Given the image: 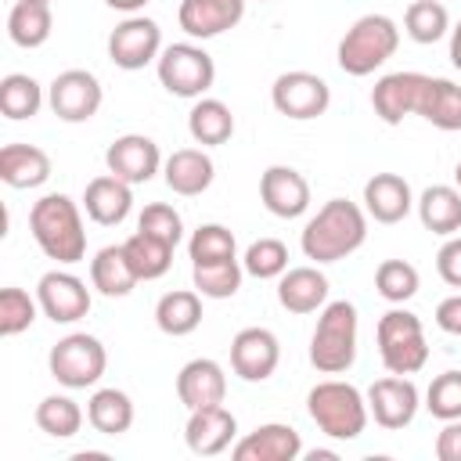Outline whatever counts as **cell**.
I'll use <instances>...</instances> for the list:
<instances>
[{
	"mask_svg": "<svg viewBox=\"0 0 461 461\" xmlns=\"http://www.w3.org/2000/svg\"><path fill=\"white\" fill-rule=\"evenodd\" d=\"M367 241V212L349 198H328L303 227V256L313 263H339Z\"/></svg>",
	"mask_w": 461,
	"mask_h": 461,
	"instance_id": "6da1fadb",
	"label": "cell"
},
{
	"mask_svg": "<svg viewBox=\"0 0 461 461\" xmlns=\"http://www.w3.org/2000/svg\"><path fill=\"white\" fill-rule=\"evenodd\" d=\"M29 230L32 241L40 245V252L61 267H72L86 256V230H83V212L79 205L61 194L50 191L40 202H32L29 209Z\"/></svg>",
	"mask_w": 461,
	"mask_h": 461,
	"instance_id": "7a4b0ae2",
	"label": "cell"
},
{
	"mask_svg": "<svg viewBox=\"0 0 461 461\" xmlns=\"http://www.w3.org/2000/svg\"><path fill=\"white\" fill-rule=\"evenodd\" d=\"M306 411L313 425L331 439H357L367 429V396L339 378H324L306 393Z\"/></svg>",
	"mask_w": 461,
	"mask_h": 461,
	"instance_id": "3957f363",
	"label": "cell"
},
{
	"mask_svg": "<svg viewBox=\"0 0 461 461\" xmlns=\"http://www.w3.org/2000/svg\"><path fill=\"white\" fill-rule=\"evenodd\" d=\"M400 47V29L389 14H360L339 40L335 61L346 76H371Z\"/></svg>",
	"mask_w": 461,
	"mask_h": 461,
	"instance_id": "277c9868",
	"label": "cell"
},
{
	"mask_svg": "<svg viewBox=\"0 0 461 461\" xmlns=\"http://www.w3.org/2000/svg\"><path fill=\"white\" fill-rule=\"evenodd\" d=\"M357 360V306L346 299L324 303L310 335V364L321 375H342Z\"/></svg>",
	"mask_w": 461,
	"mask_h": 461,
	"instance_id": "5b68a950",
	"label": "cell"
},
{
	"mask_svg": "<svg viewBox=\"0 0 461 461\" xmlns=\"http://www.w3.org/2000/svg\"><path fill=\"white\" fill-rule=\"evenodd\" d=\"M375 342H378V357H382L389 375H414L429 360V342H425L421 317L403 310V306H393L378 317Z\"/></svg>",
	"mask_w": 461,
	"mask_h": 461,
	"instance_id": "8992f818",
	"label": "cell"
},
{
	"mask_svg": "<svg viewBox=\"0 0 461 461\" xmlns=\"http://www.w3.org/2000/svg\"><path fill=\"white\" fill-rule=\"evenodd\" d=\"M47 367H50V378L65 389H90L101 382L104 367H108V353H104V342L97 335H86V331H72L65 339H58L50 346V357H47Z\"/></svg>",
	"mask_w": 461,
	"mask_h": 461,
	"instance_id": "52a82bcc",
	"label": "cell"
},
{
	"mask_svg": "<svg viewBox=\"0 0 461 461\" xmlns=\"http://www.w3.org/2000/svg\"><path fill=\"white\" fill-rule=\"evenodd\" d=\"M155 72H158V83L173 97H194L198 101L216 83V61L198 43H169V47H162V54L155 61Z\"/></svg>",
	"mask_w": 461,
	"mask_h": 461,
	"instance_id": "ba28073f",
	"label": "cell"
},
{
	"mask_svg": "<svg viewBox=\"0 0 461 461\" xmlns=\"http://www.w3.org/2000/svg\"><path fill=\"white\" fill-rule=\"evenodd\" d=\"M270 104L277 108V115L285 119H295V122H310L317 115L328 112L331 104V86L306 72V68H292V72H281L270 86Z\"/></svg>",
	"mask_w": 461,
	"mask_h": 461,
	"instance_id": "9c48e42d",
	"label": "cell"
},
{
	"mask_svg": "<svg viewBox=\"0 0 461 461\" xmlns=\"http://www.w3.org/2000/svg\"><path fill=\"white\" fill-rule=\"evenodd\" d=\"M101 79L86 68H65L47 86V104L61 122H90L101 112Z\"/></svg>",
	"mask_w": 461,
	"mask_h": 461,
	"instance_id": "30bf717a",
	"label": "cell"
},
{
	"mask_svg": "<svg viewBox=\"0 0 461 461\" xmlns=\"http://www.w3.org/2000/svg\"><path fill=\"white\" fill-rule=\"evenodd\" d=\"M162 54V29L155 18L144 14H126L112 32H108V58L122 72H137Z\"/></svg>",
	"mask_w": 461,
	"mask_h": 461,
	"instance_id": "8fae6325",
	"label": "cell"
},
{
	"mask_svg": "<svg viewBox=\"0 0 461 461\" xmlns=\"http://www.w3.org/2000/svg\"><path fill=\"white\" fill-rule=\"evenodd\" d=\"M36 299H40L43 317H50L54 324H76V321H83L90 313V303H94L86 281H79L68 270H47L36 281Z\"/></svg>",
	"mask_w": 461,
	"mask_h": 461,
	"instance_id": "7c38bea8",
	"label": "cell"
},
{
	"mask_svg": "<svg viewBox=\"0 0 461 461\" xmlns=\"http://www.w3.org/2000/svg\"><path fill=\"white\" fill-rule=\"evenodd\" d=\"M281 364V342L270 328H241L230 339V371L241 382H267Z\"/></svg>",
	"mask_w": 461,
	"mask_h": 461,
	"instance_id": "4fadbf2b",
	"label": "cell"
},
{
	"mask_svg": "<svg viewBox=\"0 0 461 461\" xmlns=\"http://www.w3.org/2000/svg\"><path fill=\"white\" fill-rule=\"evenodd\" d=\"M162 151H158V144L151 140V137H144V133H122V137H115L112 144H108V151H104V166H108V173L112 176H119V180H126V184H148L158 169H162Z\"/></svg>",
	"mask_w": 461,
	"mask_h": 461,
	"instance_id": "5bb4252c",
	"label": "cell"
},
{
	"mask_svg": "<svg viewBox=\"0 0 461 461\" xmlns=\"http://www.w3.org/2000/svg\"><path fill=\"white\" fill-rule=\"evenodd\" d=\"M421 407L418 385L407 375H389L371 382L367 389V411L382 429H407Z\"/></svg>",
	"mask_w": 461,
	"mask_h": 461,
	"instance_id": "9a60e30c",
	"label": "cell"
},
{
	"mask_svg": "<svg viewBox=\"0 0 461 461\" xmlns=\"http://www.w3.org/2000/svg\"><path fill=\"white\" fill-rule=\"evenodd\" d=\"M425 72H389L375 83L371 90V108L385 126H400L407 115H418L421 90H425Z\"/></svg>",
	"mask_w": 461,
	"mask_h": 461,
	"instance_id": "2e32d148",
	"label": "cell"
},
{
	"mask_svg": "<svg viewBox=\"0 0 461 461\" xmlns=\"http://www.w3.org/2000/svg\"><path fill=\"white\" fill-rule=\"evenodd\" d=\"M184 439H187V450H191V454H198V457H216V454H223V450L234 447V439H238V418H234L223 403L194 407L191 418H187Z\"/></svg>",
	"mask_w": 461,
	"mask_h": 461,
	"instance_id": "e0dca14e",
	"label": "cell"
},
{
	"mask_svg": "<svg viewBox=\"0 0 461 461\" xmlns=\"http://www.w3.org/2000/svg\"><path fill=\"white\" fill-rule=\"evenodd\" d=\"M303 454V436L285 421H267L234 439V461H295Z\"/></svg>",
	"mask_w": 461,
	"mask_h": 461,
	"instance_id": "ac0fdd59",
	"label": "cell"
},
{
	"mask_svg": "<svg viewBox=\"0 0 461 461\" xmlns=\"http://www.w3.org/2000/svg\"><path fill=\"white\" fill-rule=\"evenodd\" d=\"M259 198L277 220H295L310 209V184L292 166H267L259 176Z\"/></svg>",
	"mask_w": 461,
	"mask_h": 461,
	"instance_id": "d6986e66",
	"label": "cell"
},
{
	"mask_svg": "<svg viewBox=\"0 0 461 461\" xmlns=\"http://www.w3.org/2000/svg\"><path fill=\"white\" fill-rule=\"evenodd\" d=\"M245 18V0H180L176 22L191 40H212Z\"/></svg>",
	"mask_w": 461,
	"mask_h": 461,
	"instance_id": "ffe728a7",
	"label": "cell"
},
{
	"mask_svg": "<svg viewBox=\"0 0 461 461\" xmlns=\"http://www.w3.org/2000/svg\"><path fill=\"white\" fill-rule=\"evenodd\" d=\"M176 396H180V403L187 411L223 403V396H227V375H223V367L212 357L187 360L180 367V375H176Z\"/></svg>",
	"mask_w": 461,
	"mask_h": 461,
	"instance_id": "44dd1931",
	"label": "cell"
},
{
	"mask_svg": "<svg viewBox=\"0 0 461 461\" xmlns=\"http://www.w3.org/2000/svg\"><path fill=\"white\" fill-rule=\"evenodd\" d=\"M216 176V162L209 158L205 148H176L166 162H162V180L173 194H184V198H194L202 191H209Z\"/></svg>",
	"mask_w": 461,
	"mask_h": 461,
	"instance_id": "7402d4cb",
	"label": "cell"
},
{
	"mask_svg": "<svg viewBox=\"0 0 461 461\" xmlns=\"http://www.w3.org/2000/svg\"><path fill=\"white\" fill-rule=\"evenodd\" d=\"M414 209L411 184L400 173H375L364 184V212L375 223H400Z\"/></svg>",
	"mask_w": 461,
	"mask_h": 461,
	"instance_id": "603a6c76",
	"label": "cell"
},
{
	"mask_svg": "<svg viewBox=\"0 0 461 461\" xmlns=\"http://www.w3.org/2000/svg\"><path fill=\"white\" fill-rule=\"evenodd\" d=\"M83 209H86V216L94 223L119 227L133 209V184H126V180L112 176V173L94 176L86 184V191H83Z\"/></svg>",
	"mask_w": 461,
	"mask_h": 461,
	"instance_id": "cb8c5ba5",
	"label": "cell"
},
{
	"mask_svg": "<svg viewBox=\"0 0 461 461\" xmlns=\"http://www.w3.org/2000/svg\"><path fill=\"white\" fill-rule=\"evenodd\" d=\"M277 303L288 313H317L328 303V277L317 267H288L277 277Z\"/></svg>",
	"mask_w": 461,
	"mask_h": 461,
	"instance_id": "d4e9b609",
	"label": "cell"
},
{
	"mask_svg": "<svg viewBox=\"0 0 461 461\" xmlns=\"http://www.w3.org/2000/svg\"><path fill=\"white\" fill-rule=\"evenodd\" d=\"M0 180L14 191H29L50 180V155L36 144H4L0 148Z\"/></svg>",
	"mask_w": 461,
	"mask_h": 461,
	"instance_id": "484cf974",
	"label": "cell"
},
{
	"mask_svg": "<svg viewBox=\"0 0 461 461\" xmlns=\"http://www.w3.org/2000/svg\"><path fill=\"white\" fill-rule=\"evenodd\" d=\"M137 281H140V277H137V270L130 267L122 245H104V249L90 259V285H94L101 295H108V299L130 295V292L137 288Z\"/></svg>",
	"mask_w": 461,
	"mask_h": 461,
	"instance_id": "4316f807",
	"label": "cell"
},
{
	"mask_svg": "<svg viewBox=\"0 0 461 461\" xmlns=\"http://www.w3.org/2000/svg\"><path fill=\"white\" fill-rule=\"evenodd\" d=\"M418 205V220L425 230L432 234H457L461 230V191L450 187V184H432L421 191V198L414 202Z\"/></svg>",
	"mask_w": 461,
	"mask_h": 461,
	"instance_id": "83f0119b",
	"label": "cell"
},
{
	"mask_svg": "<svg viewBox=\"0 0 461 461\" xmlns=\"http://www.w3.org/2000/svg\"><path fill=\"white\" fill-rule=\"evenodd\" d=\"M418 115H421L425 122H432L436 130H443V133L461 130V86H457L454 79L429 76V79H425V90H421Z\"/></svg>",
	"mask_w": 461,
	"mask_h": 461,
	"instance_id": "f1b7e54d",
	"label": "cell"
},
{
	"mask_svg": "<svg viewBox=\"0 0 461 461\" xmlns=\"http://www.w3.org/2000/svg\"><path fill=\"white\" fill-rule=\"evenodd\" d=\"M187 133L194 144L202 148H216V144H227L234 137V115L223 101L216 97H198L187 112Z\"/></svg>",
	"mask_w": 461,
	"mask_h": 461,
	"instance_id": "f546056e",
	"label": "cell"
},
{
	"mask_svg": "<svg viewBox=\"0 0 461 461\" xmlns=\"http://www.w3.org/2000/svg\"><path fill=\"white\" fill-rule=\"evenodd\" d=\"M155 324H158L162 335H173V339L191 335V331L202 324V295H198L194 288L166 292V295L155 303Z\"/></svg>",
	"mask_w": 461,
	"mask_h": 461,
	"instance_id": "4dcf8cb0",
	"label": "cell"
},
{
	"mask_svg": "<svg viewBox=\"0 0 461 461\" xmlns=\"http://www.w3.org/2000/svg\"><path fill=\"white\" fill-rule=\"evenodd\" d=\"M86 421L101 436H122L133 425V400L122 389H94L86 400Z\"/></svg>",
	"mask_w": 461,
	"mask_h": 461,
	"instance_id": "1f68e13d",
	"label": "cell"
},
{
	"mask_svg": "<svg viewBox=\"0 0 461 461\" xmlns=\"http://www.w3.org/2000/svg\"><path fill=\"white\" fill-rule=\"evenodd\" d=\"M50 29H54V18H50V4H36V0H18L7 14V36L11 43L32 50V47H43L50 40Z\"/></svg>",
	"mask_w": 461,
	"mask_h": 461,
	"instance_id": "d6a6232c",
	"label": "cell"
},
{
	"mask_svg": "<svg viewBox=\"0 0 461 461\" xmlns=\"http://www.w3.org/2000/svg\"><path fill=\"white\" fill-rule=\"evenodd\" d=\"M122 249H126V259H130V267L137 270L140 281H158L173 267V245L148 234V230H133L122 241Z\"/></svg>",
	"mask_w": 461,
	"mask_h": 461,
	"instance_id": "836d02e7",
	"label": "cell"
},
{
	"mask_svg": "<svg viewBox=\"0 0 461 461\" xmlns=\"http://www.w3.org/2000/svg\"><path fill=\"white\" fill-rule=\"evenodd\" d=\"M241 277H245V267H241L238 256L216 259V263H191V285L205 299H230V295H238Z\"/></svg>",
	"mask_w": 461,
	"mask_h": 461,
	"instance_id": "e575fe53",
	"label": "cell"
},
{
	"mask_svg": "<svg viewBox=\"0 0 461 461\" xmlns=\"http://www.w3.org/2000/svg\"><path fill=\"white\" fill-rule=\"evenodd\" d=\"M36 425L50 439H72L83 429V407L65 393H50L36 403Z\"/></svg>",
	"mask_w": 461,
	"mask_h": 461,
	"instance_id": "d590c367",
	"label": "cell"
},
{
	"mask_svg": "<svg viewBox=\"0 0 461 461\" xmlns=\"http://www.w3.org/2000/svg\"><path fill=\"white\" fill-rule=\"evenodd\" d=\"M43 108V86L25 72H7L0 79V112L14 122L32 119Z\"/></svg>",
	"mask_w": 461,
	"mask_h": 461,
	"instance_id": "8d00e7d4",
	"label": "cell"
},
{
	"mask_svg": "<svg viewBox=\"0 0 461 461\" xmlns=\"http://www.w3.org/2000/svg\"><path fill=\"white\" fill-rule=\"evenodd\" d=\"M375 288H378V295H382L385 303L400 306V303L414 299L418 288H421L418 267L407 263V259H382L378 270H375Z\"/></svg>",
	"mask_w": 461,
	"mask_h": 461,
	"instance_id": "74e56055",
	"label": "cell"
},
{
	"mask_svg": "<svg viewBox=\"0 0 461 461\" xmlns=\"http://www.w3.org/2000/svg\"><path fill=\"white\" fill-rule=\"evenodd\" d=\"M403 29L414 43H436L450 32V14L439 0H414L403 11Z\"/></svg>",
	"mask_w": 461,
	"mask_h": 461,
	"instance_id": "f35d334b",
	"label": "cell"
},
{
	"mask_svg": "<svg viewBox=\"0 0 461 461\" xmlns=\"http://www.w3.org/2000/svg\"><path fill=\"white\" fill-rule=\"evenodd\" d=\"M36 310H40V299H32L25 288L7 285L0 292V335L4 339H14V335L29 331L32 321H36Z\"/></svg>",
	"mask_w": 461,
	"mask_h": 461,
	"instance_id": "ab89813d",
	"label": "cell"
},
{
	"mask_svg": "<svg viewBox=\"0 0 461 461\" xmlns=\"http://www.w3.org/2000/svg\"><path fill=\"white\" fill-rule=\"evenodd\" d=\"M234 252H238V241L223 223H202L187 241L191 263H216V259H230Z\"/></svg>",
	"mask_w": 461,
	"mask_h": 461,
	"instance_id": "60d3db41",
	"label": "cell"
},
{
	"mask_svg": "<svg viewBox=\"0 0 461 461\" xmlns=\"http://www.w3.org/2000/svg\"><path fill=\"white\" fill-rule=\"evenodd\" d=\"M245 274L259 277V281H270V277H281L288 270V249L285 241L277 238H259L245 249V259H241Z\"/></svg>",
	"mask_w": 461,
	"mask_h": 461,
	"instance_id": "b9f144b4",
	"label": "cell"
},
{
	"mask_svg": "<svg viewBox=\"0 0 461 461\" xmlns=\"http://www.w3.org/2000/svg\"><path fill=\"white\" fill-rule=\"evenodd\" d=\"M425 407L439 421L461 418V371H443L425 389Z\"/></svg>",
	"mask_w": 461,
	"mask_h": 461,
	"instance_id": "7bdbcfd3",
	"label": "cell"
},
{
	"mask_svg": "<svg viewBox=\"0 0 461 461\" xmlns=\"http://www.w3.org/2000/svg\"><path fill=\"white\" fill-rule=\"evenodd\" d=\"M137 230H148V234H155V238H162V241H169V245L176 249L180 238H184V220H180V212H176L173 205H166V202H151V205L140 209V216H137Z\"/></svg>",
	"mask_w": 461,
	"mask_h": 461,
	"instance_id": "ee69618b",
	"label": "cell"
},
{
	"mask_svg": "<svg viewBox=\"0 0 461 461\" xmlns=\"http://www.w3.org/2000/svg\"><path fill=\"white\" fill-rule=\"evenodd\" d=\"M436 270L450 288H461V234H450L436 252Z\"/></svg>",
	"mask_w": 461,
	"mask_h": 461,
	"instance_id": "f6af8a7d",
	"label": "cell"
},
{
	"mask_svg": "<svg viewBox=\"0 0 461 461\" xmlns=\"http://www.w3.org/2000/svg\"><path fill=\"white\" fill-rule=\"evenodd\" d=\"M436 457L439 461H461V418L443 421V429L436 436Z\"/></svg>",
	"mask_w": 461,
	"mask_h": 461,
	"instance_id": "bcb514c9",
	"label": "cell"
},
{
	"mask_svg": "<svg viewBox=\"0 0 461 461\" xmlns=\"http://www.w3.org/2000/svg\"><path fill=\"white\" fill-rule=\"evenodd\" d=\"M436 328L461 339V295H447V299L436 306Z\"/></svg>",
	"mask_w": 461,
	"mask_h": 461,
	"instance_id": "7dc6e473",
	"label": "cell"
},
{
	"mask_svg": "<svg viewBox=\"0 0 461 461\" xmlns=\"http://www.w3.org/2000/svg\"><path fill=\"white\" fill-rule=\"evenodd\" d=\"M450 61H454V68L461 72V22L450 29Z\"/></svg>",
	"mask_w": 461,
	"mask_h": 461,
	"instance_id": "c3c4849f",
	"label": "cell"
},
{
	"mask_svg": "<svg viewBox=\"0 0 461 461\" xmlns=\"http://www.w3.org/2000/svg\"><path fill=\"white\" fill-rule=\"evenodd\" d=\"M104 4H108L112 11H122V14H137V11H140L148 0H104Z\"/></svg>",
	"mask_w": 461,
	"mask_h": 461,
	"instance_id": "681fc988",
	"label": "cell"
},
{
	"mask_svg": "<svg viewBox=\"0 0 461 461\" xmlns=\"http://www.w3.org/2000/svg\"><path fill=\"white\" fill-rule=\"evenodd\" d=\"M306 457H310V461H335L339 454H335V450H310Z\"/></svg>",
	"mask_w": 461,
	"mask_h": 461,
	"instance_id": "f907efd6",
	"label": "cell"
},
{
	"mask_svg": "<svg viewBox=\"0 0 461 461\" xmlns=\"http://www.w3.org/2000/svg\"><path fill=\"white\" fill-rule=\"evenodd\" d=\"M454 184H457V191H461V162L454 166Z\"/></svg>",
	"mask_w": 461,
	"mask_h": 461,
	"instance_id": "816d5d0a",
	"label": "cell"
},
{
	"mask_svg": "<svg viewBox=\"0 0 461 461\" xmlns=\"http://www.w3.org/2000/svg\"><path fill=\"white\" fill-rule=\"evenodd\" d=\"M36 4H50V0H36Z\"/></svg>",
	"mask_w": 461,
	"mask_h": 461,
	"instance_id": "f5cc1de1",
	"label": "cell"
},
{
	"mask_svg": "<svg viewBox=\"0 0 461 461\" xmlns=\"http://www.w3.org/2000/svg\"><path fill=\"white\" fill-rule=\"evenodd\" d=\"M259 4H270V0H259Z\"/></svg>",
	"mask_w": 461,
	"mask_h": 461,
	"instance_id": "db71d44e",
	"label": "cell"
}]
</instances>
